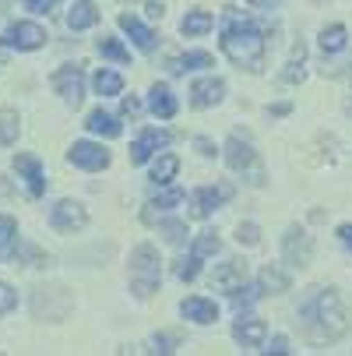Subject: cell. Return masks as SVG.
Here are the masks:
<instances>
[{
  "mask_svg": "<svg viewBox=\"0 0 352 356\" xmlns=\"http://www.w3.org/2000/svg\"><path fill=\"white\" fill-rule=\"evenodd\" d=\"M303 60H307V49H303V42H296V46H292V57H289V64H285V71H282V81L296 85L299 78H303Z\"/></svg>",
  "mask_w": 352,
  "mask_h": 356,
  "instance_id": "obj_26",
  "label": "cell"
},
{
  "mask_svg": "<svg viewBox=\"0 0 352 356\" xmlns=\"http://www.w3.org/2000/svg\"><path fill=\"white\" fill-rule=\"evenodd\" d=\"M95 49H99L103 57L117 60V64H131V49H127L120 39H99V42H95Z\"/></svg>",
  "mask_w": 352,
  "mask_h": 356,
  "instance_id": "obj_28",
  "label": "cell"
},
{
  "mask_svg": "<svg viewBox=\"0 0 352 356\" xmlns=\"http://www.w3.org/2000/svg\"><path fill=\"white\" fill-rule=\"evenodd\" d=\"M15 243H18V226L11 216H0V261H8L15 254Z\"/></svg>",
  "mask_w": 352,
  "mask_h": 356,
  "instance_id": "obj_23",
  "label": "cell"
},
{
  "mask_svg": "<svg viewBox=\"0 0 352 356\" xmlns=\"http://www.w3.org/2000/svg\"><path fill=\"white\" fill-rule=\"evenodd\" d=\"M15 170H18V177L25 180V187H28L32 197H39V194L46 191V173H42V163H39L35 156H28V152L15 156Z\"/></svg>",
  "mask_w": 352,
  "mask_h": 356,
  "instance_id": "obj_13",
  "label": "cell"
},
{
  "mask_svg": "<svg viewBox=\"0 0 352 356\" xmlns=\"http://www.w3.org/2000/svg\"><path fill=\"white\" fill-rule=\"evenodd\" d=\"M166 141H169V134H166V131H159V127H148V131H144V134H141V138L131 145V152H127V156H131V166H144V163L152 159V156H156V152H159Z\"/></svg>",
  "mask_w": 352,
  "mask_h": 356,
  "instance_id": "obj_12",
  "label": "cell"
},
{
  "mask_svg": "<svg viewBox=\"0 0 352 356\" xmlns=\"http://www.w3.org/2000/svg\"><path fill=\"white\" fill-rule=\"evenodd\" d=\"M92 25H99V8L88 4V0H81V4H74L67 11V29L81 32V29H92Z\"/></svg>",
  "mask_w": 352,
  "mask_h": 356,
  "instance_id": "obj_20",
  "label": "cell"
},
{
  "mask_svg": "<svg viewBox=\"0 0 352 356\" xmlns=\"http://www.w3.org/2000/svg\"><path fill=\"white\" fill-rule=\"evenodd\" d=\"M212 25H215L212 11H190V15L180 22V32H183V35H205V32H212Z\"/></svg>",
  "mask_w": 352,
  "mask_h": 356,
  "instance_id": "obj_22",
  "label": "cell"
},
{
  "mask_svg": "<svg viewBox=\"0 0 352 356\" xmlns=\"http://www.w3.org/2000/svg\"><path fill=\"white\" fill-rule=\"evenodd\" d=\"M18 113L15 110H0V145H15L18 141Z\"/></svg>",
  "mask_w": 352,
  "mask_h": 356,
  "instance_id": "obj_30",
  "label": "cell"
},
{
  "mask_svg": "<svg viewBox=\"0 0 352 356\" xmlns=\"http://www.w3.org/2000/svg\"><path fill=\"white\" fill-rule=\"evenodd\" d=\"M243 282H246V265H243V261H226V265H219L215 275H212V289H219V293H233V289H240Z\"/></svg>",
  "mask_w": 352,
  "mask_h": 356,
  "instance_id": "obj_15",
  "label": "cell"
},
{
  "mask_svg": "<svg viewBox=\"0 0 352 356\" xmlns=\"http://www.w3.org/2000/svg\"><path fill=\"white\" fill-rule=\"evenodd\" d=\"M57 4H60V0H25V8H28V11H35V15H49Z\"/></svg>",
  "mask_w": 352,
  "mask_h": 356,
  "instance_id": "obj_38",
  "label": "cell"
},
{
  "mask_svg": "<svg viewBox=\"0 0 352 356\" xmlns=\"http://www.w3.org/2000/svg\"><path fill=\"white\" fill-rule=\"evenodd\" d=\"M148 15H152V18H162V4H148Z\"/></svg>",
  "mask_w": 352,
  "mask_h": 356,
  "instance_id": "obj_45",
  "label": "cell"
},
{
  "mask_svg": "<svg viewBox=\"0 0 352 356\" xmlns=\"http://www.w3.org/2000/svg\"><path fill=\"white\" fill-rule=\"evenodd\" d=\"M0 42H4L8 49H22V54H28V49H39L46 42V29L35 25V22H15V25L4 29Z\"/></svg>",
  "mask_w": 352,
  "mask_h": 356,
  "instance_id": "obj_5",
  "label": "cell"
},
{
  "mask_svg": "<svg viewBox=\"0 0 352 356\" xmlns=\"http://www.w3.org/2000/svg\"><path fill=\"white\" fill-rule=\"evenodd\" d=\"M176 173H180V159H176V156H159L156 166H152V184L162 187V184H169Z\"/></svg>",
  "mask_w": 352,
  "mask_h": 356,
  "instance_id": "obj_25",
  "label": "cell"
},
{
  "mask_svg": "<svg viewBox=\"0 0 352 356\" xmlns=\"http://www.w3.org/2000/svg\"><path fill=\"white\" fill-rule=\"evenodd\" d=\"M15 307H18V293L8 282H0V314H11Z\"/></svg>",
  "mask_w": 352,
  "mask_h": 356,
  "instance_id": "obj_35",
  "label": "cell"
},
{
  "mask_svg": "<svg viewBox=\"0 0 352 356\" xmlns=\"http://www.w3.org/2000/svg\"><path fill=\"white\" fill-rule=\"evenodd\" d=\"M282 250H285V261L289 265H310L314 261V240L299 229V226H292L289 233H285V240H282Z\"/></svg>",
  "mask_w": 352,
  "mask_h": 356,
  "instance_id": "obj_10",
  "label": "cell"
},
{
  "mask_svg": "<svg viewBox=\"0 0 352 356\" xmlns=\"http://www.w3.org/2000/svg\"><path fill=\"white\" fill-rule=\"evenodd\" d=\"M219 236L215 233H201L197 240H194V247H190V254H197V258L201 261H205V258H212V254H219Z\"/></svg>",
  "mask_w": 352,
  "mask_h": 356,
  "instance_id": "obj_32",
  "label": "cell"
},
{
  "mask_svg": "<svg viewBox=\"0 0 352 356\" xmlns=\"http://www.w3.org/2000/svg\"><path fill=\"white\" fill-rule=\"evenodd\" d=\"M85 222H88L85 205H78V201H71V197L57 201V205L49 209V226L60 229V233H74V229H81Z\"/></svg>",
  "mask_w": 352,
  "mask_h": 356,
  "instance_id": "obj_7",
  "label": "cell"
},
{
  "mask_svg": "<svg viewBox=\"0 0 352 356\" xmlns=\"http://www.w3.org/2000/svg\"><path fill=\"white\" fill-rule=\"evenodd\" d=\"M180 201H183V191L180 187H169V191H162V194H156L152 201H148V212H166V209H176L180 205Z\"/></svg>",
  "mask_w": 352,
  "mask_h": 356,
  "instance_id": "obj_31",
  "label": "cell"
},
{
  "mask_svg": "<svg viewBox=\"0 0 352 356\" xmlns=\"http://www.w3.org/2000/svg\"><path fill=\"white\" fill-rule=\"evenodd\" d=\"M120 29L134 39V46H137V49H144V54H152V49L159 46L156 32L148 29V25H141V18H137V15H120Z\"/></svg>",
  "mask_w": 352,
  "mask_h": 356,
  "instance_id": "obj_17",
  "label": "cell"
},
{
  "mask_svg": "<svg viewBox=\"0 0 352 356\" xmlns=\"http://www.w3.org/2000/svg\"><path fill=\"white\" fill-rule=\"evenodd\" d=\"M197 272H201V258H197V254H190V258H183V261L176 265V275H180L183 282H194Z\"/></svg>",
  "mask_w": 352,
  "mask_h": 356,
  "instance_id": "obj_34",
  "label": "cell"
},
{
  "mask_svg": "<svg viewBox=\"0 0 352 356\" xmlns=\"http://www.w3.org/2000/svg\"><path fill=\"white\" fill-rule=\"evenodd\" d=\"M299 328L310 342H335L349 328V314L342 307V300L331 289H314L303 303H299Z\"/></svg>",
  "mask_w": 352,
  "mask_h": 356,
  "instance_id": "obj_2",
  "label": "cell"
},
{
  "mask_svg": "<svg viewBox=\"0 0 352 356\" xmlns=\"http://www.w3.org/2000/svg\"><path fill=\"white\" fill-rule=\"evenodd\" d=\"M282 4V0H250V8H258V11H275Z\"/></svg>",
  "mask_w": 352,
  "mask_h": 356,
  "instance_id": "obj_41",
  "label": "cell"
},
{
  "mask_svg": "<svg viewBox=\"0 0 352 356\" xmlns=\"http://www.w3.org/2000/svg\"><path fill=\"white\" fill-rule=\"evenodd\" d=\"M131 286L137 296H152L159 289V250L152 243H137L131 250Z\"/></svg>",
  "mask_w": 352,
  "mask_h": 356,
  "instance_id": "obj_3",
  "label": "cell"
},
{
  "mask_svg": "<svg viewBox=\"0 0 352 356\" xmlns=\"http://www.w3.org/2000/svg\"><path fill=\"white\" fill-rule=\"evenodd\" d=\"M67 159H71V166L95 173V170H106L110 166V152L103 145H95V141H74L71 152H67Z\"/></svg>",
  "mask_w": 352,
  "mask_h": 356,
  "instance_id": "obj_9",
  "label": "cell"
},
{
  "mask_svg": "<svg viewBox=\"0 0 352 356\" xmlns=\"http://www.w3.org/2000/svg\"><path fill=\"white\" fill-rule=\"evenodd\" d=\"M268 113H271V117H285V113H289V106H285V103H282V106H271V110H268Z\"/></svg>",
  "mask_w": 352,
  "mask_h": 356,
  "instance_id": "obj_44",
  "label": "cell"
},
{
  "mask_svg": "<svg viewBox=\"0 0 352 356\" xmlns=\"http://www.w3.org/2000/svg\"><path fill=\"white\" fill-rule=\"evenodd\" d=\"M226 163H229V170H233V173H250V177H254L250 184H261L258 152H254V145L243 141L240 134H233V138L226 141Z\"/></svg>",
  "mask_w": 352,
  "mask_h": 356,
  "instance_id": "obj_4",
  "label": "cell"
},
{
  "mask_svg": "<svg viewBox=\"0 0 352 356\" xmlns=\"http://www.w3.org/2000/svg\"><path fill=\"white\" fill-rule=\"evenodd\" d=\"M92 85H95L99 95H120V92H124V78H120L117 71H103V67L95 71V81H92Z\"/></svg>",
  "mask_w": 352,
  "mask_h": 356,
  "instance_id": "obj_24",
  "label": "cell"
},
{
  "mask_svg": "<svg viewBox=\"0 0 352 356\" xmlns=\"http://www.w3.org/2000/svg\"><path fill=\"white\" fill-rule=\"evenodd\" d=\"M194 145H197V152H201V156H208V159H212V156H215V145H212V141H208V138H197V141H194Z\"/></svg>",
  "mask_w": 352,
  "mask_h": 356,
  "instance_id": "obj_40",
  "label": "cell"
},
{
  "mask_svg": "<svg viewBox=\"0 0 352 356\" xmlns=\"http://www.w3.org/2000/svg\"><path fill=\"white\" fill-rule=\"evenodd\" d=\"M338 240L352 250V222H345V226H338Z\"/></svg>",
  "mask_w": 352,
  "mask_h": 356,
  "instance_id": "obj_42",
  "label": "cell"
},
{
  "mask_svg": "<svg viewBox=\"0 0 352 356\" xmlns=\"http://www.w3.org/2000/svg\"><path fill=\"white\" fill-rule=\"evenodd\" d=\"M236 233H240V236H236V240H240V243H246V247H254V243H258V240H261V229H258V226H254V222H246V226H240V229H236Z\"/></svg>",
  "mask_w": 352,
  "mask_h": 356,
  "instance_id": "obj_37",
  "label": "cell"
},
{
  "mask_svg": "<svg viewBox=\"0 0 352 356\" xmlns=\"http://www.w3.org/2000/svg\"><path fill=\"white\" fill-rule=\"evenodd\" d=\"M180 314L187 318V321H194V325H212L215 318H219V307L212 300H205V296H187L183 303H180Z\"/></svg>",
  "mask_w": 352,
  "mask_h": 356,
  "instance_id": "obj_16",
  "label": "cell"
},
{
  "mask_svg": "<svg viewBox=\"0 0 352 356\" xmlns=\"http://www.w3.org/2000/svg\"><path fill=\"white\" fill-rule=\"evenodd\" d=\"M265 49H268V42H265V32L258 29V22L246 18L236 8H226V18H222V54L236 67L261 71L265 67Z\"/></svg>",
  "mask_w": 352,
  "mask_h": 356,
  "instance_id": "obj_1",
  "label": "cell"
},
{
  "mask_svg": "<svg viewBox=\"0 0 352 356\" xmlns=\"http://www.w3.org/2000/svg\"><path fill=\"white\" fill-rule=\"evenodd\" d=\"M148 110H152L159 120L176 117V95L169 92V85H152V92H148Z\"/></svg>",
  "mask_w": 352,
  "mask_h": 356,
  "instance_id": "obj_18",
  "label": "cell"
},
{
  "mask_svg": "<svg viewBox=\"0 0 352 356\" xmlns=\"http://www.w3.org/2000/svg\"><path fill=\"white\" fill-rule=\"evenodd\" d=\"M226 95V81L222 78H201L190 85V106L194 110H208V106H219Z\"/></svg>",
  "mask_w": 352,
  "mask_h": 356,
  "instance_id": "obj_11",
  "label": "cell"
},
{
  "mask_svg": "<svg viewBox=\"0 0 352 356\" xmlns=\"http://www.w3.org/2000/svg\"><path fill=\"white\" fill-rule=\"evenodd\" d=\"M162 233H166L169 243H183V240H187V222H166Z\"/></svg>",
  "mask_w": 352,
  "mask_h": 356,
  "instance_id": "obj_36",
  "label": "cell"
},
{
  "mask_svg": "<svg viewBox=\"0 0 352 356\" xmlns=\"http://www.w3.org/2000/svg\"><path fill=\"white\" fill-rule=\"evenodd\" d=\"M212 54H205V49H197V54H183V57H173L166 67L169 74H183V71H194V67H212Z\"/></svg>",
  "mask_w": 352,
  "mask_h": 356,
  "instance_id": "obj_21",
  "label": "cell"
},
{
  "mask_svg": "<svg viewBox=\"0 0 352 356\" xmlns=\"http://www.w3.org/2000/svg\"><path fill=\"white\" fill-rule=\"evenodd\" d=\"M120 110H124V117H137L141 113V103L131 95V99H124V103H120Z\"/></svg>",
  "mask_w": 352,
  "mask_h": 356,
  "instance_id": "obj_39",
  "label": "cell"
},
{
  "mask_svg": "<svg viewBox=\"0 0 352 356\" xmlns=\"http://www.w3.org/2000/svg\"><path fill=\"white\" fill-rule=\"evenodd\" d=\"M229 296H233V303H236V311H243V307H250V303L261 296V282H258V286H246V282H243V286L233 289Z\"/></svg>",
  "mask_w": 352,
  "mask_h": 356,
  "instance_id": "obj_33",
  "label": "cell"
},
{
  "mask_svg": "<svg viewBox=\"0 0 352 356\" xmlns=\"http://www.w3.org/2000/svg\"><path fill=\"white\" fill-rule=\"evenodd\" d=\"M285 346H289V342H285V339H282V335H275V339H271V346H268V349H265V353H289V349H285Z\"/></svg>",
  "mask_w": 352,
  "mask_h": 356,
  "instance_id": "obj_43",
  "label": "cell"
},
{
  "mask_svg": "<svg viewBox=\"0 0 352 356\" xmlns=\"http://www.w3.org/2000/svg\"><path fill=\"white\" fill-rule=\"evenodd\" d=\"M85 127L92 131V134H103V138H120V124H117V117H110L106 110H92L88 113V120H85Z\"/></svg>",
  "mask_w": 352,
  "mask_h": 356,
  "instance_id": "obj_19",
  "label": "cell"
},
{
  "mask_svg": "<svg viewBox=\"0 0 352 356\" xmlns=\"http://www.w3.org/2000/svg\"><path fill=\"white\" fill-rule=\"evenodd\" d=\"M53 88L64 95V103L67 106H81V99H85V74H81V67L78 64H67V67H60L57 74H53Z\"/></svg>",
  "mask_w": 352,
  "mask_h": 356,
  "instance_id": "obj_8",
  "label": "cell"
},
{
  "mask_svg": "<svg viewBox=\"0 0 352 356\" xmlns=\"http://www.w3.org/2000/svg\"><path fill=\"white\" fill-rule=\"evenodd\" d=\"M261 289H265V293H285V289H289V275L278 272V265H268V268L261 272Z\"/></svg>",
  "mask_w": 352,
  "mask_h": 356,
  "instance_id": "obj_29",
  "label": "cell"
},
{
  "mask_svg": "<svg viewBox=\"0 0 352 356\" xmlns=\"http://www.w3.org/2000/svg\"><path fill=\"white\" fill-rule=\"evenodd\" d=\"M233 197V187L229 184H219V187H197L190 194V216L194 219H208L219 205H226V201Z\"/></svg>",
  "mask_w": 352,
  "mask_h": 356,
  "instance_id": "obj_6",
  "label": "cell"
},
{
  "mask_svg": "<svg viewBox=\"0 0 352 356\" xmlns=\"http://www.w3.org/2000/svg\"><path fill=\"white\" fill-rule=\"evenodd\" d=\"M345 42H349L345 25H331V29L321 32V49H324V54H338V49H345Z\"/></svg>",
  "mask_w": 352,
  "mask_h": 356,
  "instance_id": "obj_27",
  "label": "cell"
},
{
  "mask_svg": "<svg viewBox=\"0 0 352 356\" xmlns=\"http://www.w3.org/2000/svg\"><path fill=\"white\" fill-rule=\"evenodd\" d=\"M233 339L243 346V349H261L265 339H268V325L261 318H240L236 328H233Z\"/></svg>",
  "mask_w": 352,
  "mask_h": 356,
  "instance_id": "obj_14",
  "label": "cell"
}]
</instances>
